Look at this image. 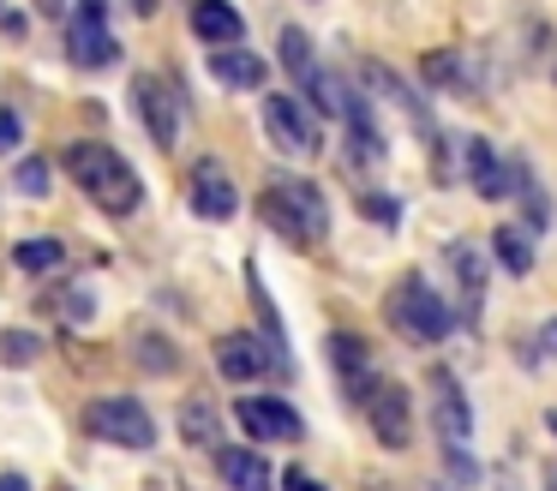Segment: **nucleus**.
<instances>
[{
    "instance_id": "obj_1",
    "label": "nucleus",
    "mask_w": 557,
    "mask_h": 491,
    "mask_svg": "<svg viewBox=\"0 0 557 491\" xmlns=\"http://www.w3.org/2000/svg\"><path fill=\"white\" fill-rule=\"evenodd\" d=\"M66 174H73L78 192L109 216H133L138 204H145V180L133 174V162H126L121 150H109V144H97V138L66 150Z\"/></svg>"
},
{
    "instance_id": "obj_2",
    "label": "nucleus",
    "mask_w": 557,
    "mask_h": 491,
    "mask_svg": "<svg viewBox=\"0 0 557 491\" xmlns=\"http://www.w3.org/2000/svg\"><path fill=\"white\" fill-rule=\"evenodd\" d=\"M258 216H264V228H276L282 240H294V246H312V240L330 234L324 192H318L312 180H300V174H276V180H270L264 198H258Z\"/></svg>"
},
{
    "instance_id": "obj_3",
    "label": "nucleus",
    "mask_w": 557,
    "mask_h": 491,
    "mask_svg": "<svg viewBox=\"0 0 557 491\" xmlns=\"http://www.w3.org/2000/svg\"><path fill=\"white\" fill-rule=\"evenodd\" d=\"M384 311H389V323H396L401 342H420V347L444 342V335L456 330V311L432 294V282H425V275H401V282L389 287Z\"/></svg>"
},
{
    "instance_id": "obj_4",
    "label": "nucleus",
    "mask_w": 557,
    "mask_h": 491,
    "mask_svg": "<svg viewBox=\"0 0 557 491\" xmlns=\"http://www.w3.org/2000/svg\"><path fill=\"white\" fill-rule=\"evenodd\" d=\"M85 431L102 443H114V450H150V443H157V419H150L145 402H133V395H97V402L85 407Z\"/></svg>"
},
{
    "instance_id": "obj_5",
    "label": "nucleus",
    "mask_w": 557,
    "mask_h": 491,
    "mask_svg": "<svg viewBox=\"0 0 557 491\" xmlns=\"http://www.w3.org/2000/svg\"><path fill=\"white\" fill-rule=\"evenodd\" d=\"M360 402H366V419H372V438L384 443V450H408V438H413V395H408V383L372 378Z\"/></svg>"
},
{
    "instance_id": "obj_6",
    "label": "nucleus",
    "mask_w": 557,
    "mask_h": 491,
    "mask_svg": "<svg viewBox=\"0 0 557 491\" xmlns=\"http://www.w3.org/2000/svg\"><path fill=\"white\" fill-rule=\"evenodd\" d=\"M66 60L85 72H109L121 60V42L109 36V19H102V0H78L73 24H66Z\"/></svg>"
},
{
    "instance_id": "obj_7",
    "label": "nucleus",
    "mask_w": 557,
    "mask_h": 491,
    "mask_svg": "<svg viewBox=\"0 0 557 491\" xmlns=\"http://www.w3.org/2000/svg\"><path fill=\"white\" fill-rule=\"evenodd\" d=\"M264 132L276 138V150H288V156H318L324 150V126H318L312 102H300V96H270L264 102Z\"/></svg>"
},
{
    "instance_id": "obj_8",
    "label": "nucleus",
    "mask_w": 557,
    "mask_h": 491,
    "mask_svg": "<svg viewBox=\"0 0 557 491\" xmlns=\"http://www.w3.org/2000/svg\"><path fill=\"white\" fill-rule=\"evenodd\" d=\"M133 96H138V114H145L150 144H157V150H174V144H181V96H174V84L157 78V72H138Z\"/></svg>"
},
{
    "instance_id": "obj_9",
    "label": "nucleus",
    "mask_w": 557,
    "mask_h": 491,
    "mask_svg": "<svg viewBox=\"0 0 557 491\" xmlns=\"http://www.w3.org/2000/svg\"><path fill=\"white\" fill-rule=\"evenodd\" d=\"M234 414H240V426L252 431L258 443H300L306 438L300 414H294L288 402H276V395H240Z\"/></svg>"
},
{
    "instance_id": "obj_10",
    "label": "nucleus",
    "mask_w": 557,
    "mask_h": 491,
    "mask_svg": "<svg viewBox=\"0 0 557 491\" xmlns=\"http://www.w3.org/2000/svg\"><path fill=\"white\" fill-rule=\"evenodd\" d=\"M193 210L205 216V222H228V216L240 210V192H234V180L222 174L216 156L193 162Z\"/></svg>"
},
{
    "instance_id": "obj_11",
    "label": "nucleus",
    "mask_w": 557,
    "mask_h": 491,
    "mask_svg": "<svg viewBox=\"0 0 557 491\" xmlns=\"http://www.w3.org/2000/svg\"><path fill=\"white\" fill-rule=\"evenodd\" d=\"M432 419H437V438L456 450V443H468L473 431V414H468V395H461V383L449 378L444 366L432 371Z\"/></svg>"
},
{
    "instance_id": "obj_12",
    "label": "nucleus",
    "mask_w": 557,
    "mask_h": 491,
    "mask_svg": "<svg viewBox=\"0 0 557 491\" xmlns=\"http://www.w3.org/2000/svg\"><path fill=\"white\" fill-rule=\"evenodd\" d=\"M216 371H222V378H234V383H252V378H264V371H270V347L258 342V335H246V330H228L216 342Z\"/></svg>"
},
{
    "instance_id": "obj_13",
    "label": "nucleus",
    "mask_w": 557,
    "mask_h": 491,
    "mask_svg": "<svg viewBox=\"0 0 557 491\" xmlns=\"http://www.w3.org/2000/svg\"><path fill=\"white\" fill-rule=\"evenodd\" d=\"M193 36H205L210 48H240L246 19L234 0H193Z\"/></svg>"
},
{
    "instance_id": "obj_14",
    "label": "nucleus",
    "mask_w": 557,
    "mask_h": 491,
    "mask_svg": "<svg viewBox=\"0 0 557 491\" xmlns=\"http://www.w3.org/2000/svg\"><path fill=\"white\" fill-rule=\"evenodd\" d=\"M330 366H336L342 390L366 395V383H372V347H366V335H354V330L330 335Z\"/></svg>"
},
{
    "instance_id": "obj_15",
    "label": "nucleus",
    "mask_w": 557,
    "mask_h": 491,
    "mask_svg": "<svg viewBox=\"0 0 557 491\" xmlns=\"http://www.w3.org/2000/svg\"><path fill=\"white\" fill-rule=\"evenodd\" d=\"M216 467H222V479H228L234 491H270L276 486V474H270V462L258 450H240V443H222L216 450Z\"/></svg>"
},
{
    "instance_id": "obj_16",
    "label": "nucleus",
    "mask_w": 557,
    "mask_h": 491,
    "mask_svg": "<svg viewBox=\"0 0 557 491\" xmlns=\"http://www.w3.org/2000/svg\"><path fill=\"white\" fill-rule=\"evenodd\" d=\"M210 78L228 84V90H258L270 78V60H258L252 48H216L210 54Z\"/></svg>"
},
{
    "instance_id": "obj_17",
    "label": "nucleus",
    "mask_w": 557,
    "mask_h": 491,
    "mask_svg": "<svg viewBox=\"0 0 557 491\" xmlns=\"http://www.w3.org/2000/svg\"><path fill=\"white\" fill-rule=\"evenodd\" d=\"M461 156H468V180H473V192H480V198H509V168L497 162V150L485 138H468L461 144Z\"/></svg>"
},
{
    "instance_id": "obj_18",
    "label": "nucleus",
    "mask_w": 557,
    "mask_h": 491,
    "mask_svg": "<svg viewBox=\"0 0 557 491\" xmlns=\"http://www.w3.org/2000/svg\"><path fill=\"white\" fill-rule=\"evenodd\" d=\"M449 263H456V282H461V318L480 323V306H485V258L461 240L456 251H449Z\"/></svg>"
},
{
    "instance_id": "obj_19",
    "label": "nucleus",
    "mask_w": 557,
    "mask_h": 491,
    "mask_svg": "<svg viewBox=\"0 0 557 491\" xmlns=\"http://www.w3.org/2000/svg\"><path fill=\"white\" fill-rule=\"evenodd\" d=\"M181 438L193 443V450H222V419H216V402H205V395H193V402L181 407Z\"/></svg>"
},
{
    "instance_id": "obj_20",
    "label": "nucleus",
    "mask_w": 557,
    "mask_h": 491,
    "mask_svg": "<svg viewBox=\"0 0 557 491\" xmlns=\"http://www.w3.org/2000/svg\"><path fill=\"white\" fill-rule=\"evenodd\" d=\"M306 96H312V114H360V102H354V90L336 78L330 66H312V78H306Z\"/></svg>"
},
{
    "instance_id": "obj_21",
    "label": "nucleus",
    "mask_w": 557,
    "mask_h": 491,
    "mask_svg": "<svg viewBox=\"0 0 557 491\" xmlns=\"http://www.w3.org/2000/svg\"><path fill=\"white\" fill-rule=\"evenodd\" d=\"M420 78L425 84H437V90H468V60L456 54V48H432V54L420 60Z\"/></svg>"
},
{
    "instance_id": "obj_22",
    "label": "nucleus",
    "mask_w": 557,
    "mask_h": 491,
    "mask_svg": "<svg viewBox=\"0 0 557 491\" xmlns=\"http://www.w3.org/2000/svg\"><path fill=\"white\" fill-rule=\"evenodd\" d=\"M13 263H18L25 275H54V270L66 263V246H61V240H49V234H42V240H18V246H13Z\"/></svg>"
},
{
    "instance_id": "obj_23",
    "label": "nucleus",
    "mask_w": 557,
    "mask_h": 491,
    "mask_svg": "<svg viewBox=\"0 0 557 491\" xmlns=\"http://www.w3.org/2000/svg\"><path fill=\"white\" fill-rule=\"evenodd\" d=\"M366 114H372V108H360V114H354V126H348V162L377 168V162H384V138H377V126Z\"/></svg>"
},
{
    "instance_id": "obj_24",
    "label": "nucleus",
    "mask_w": 557,
    "mask_h": 491,
    "mask_svg": "<svg viewBox=\"0 0 557 491\" xmlns=\"http://www.w3.org/2000/svg\"><path fill=\"white\" fill-rule=\"evenodd\" d=\"M492 251H497V263H504L509 275H528L533 270V246H528V234H521V228H497L492 234Z\"/></svg>"
},
{
    "instance_id": "obj_25",
    "label": "nucleus",
    "mask_w": 557,
    "mask_h": 491,
    "mask_svg": "<svg viewBox=\"0 0 557 491\" xmlns=\"http://www.w3.org/2000/svg\"><path fill=\"white\" fill-rule=\"evenodd\" d=\"M312 42H306V30H282V72H294V78H312Z\"/></svg>"
},
{
    "instance_id": "obj_26",
    "label": "nucleus",
    "mask_w": 557,
    "mask_h": 491,
    "mask_svg": "<svg viewBox=\"0 0 557 491\" xmlns=\"http://www.w3.org/2000/svg\"><path fill=\"white\" fill-rule=\"evenodd\" d=\"M37 354H42V342L30 330H0V359H7V366H30Z\"/></svg>"
},
{
    "instance_id": "obj_27",
    "label": "nucleus",
    "mask_w": 557,
    "mask_h": 491,
    "mask_svg": "<svg viewBox=\"0 0 557 491\" xmlns=\"http://www.w3.org/2000/svg\"><path fill=\"white\" fill-rule=\"evenodd\" d=\"M138 347H145V366L150 371H174V366H181V354H169L162 335H138Z\"/></svg>"
},
{
    "instance_id": "obj_28",
    "label": "nucleus",
    "mask_w": 557,
    "mask_h": 491,
    "mask_svg": "<svg viewBox=\"0 0 557 491\" xmlns=\"http://www.w3.org/2000/svg\"><path fill=\"white\" fill-rule=\"evenodd\" d=\"M18 192H37V198H42V192H49V168H42L37 162V156H30V162H18Z\"/></svg>"
},
{
    "instance_id": "obj_29",
    "label": "nucleus",
    "mask_w": 557,
    "mask_h": 491,
    "mask_svg": "<svg viewBox=\"0 0 557 491\" xmlns=\"http://www.w3.org/2000/svg\"><path fill=\"white\" fill-rule=\"evenodd\" d=\"M282 491H324V479H312L306 467H288V474H282Z\"/></svg>"
},
{
    "instance_id": "obj_30",
    "label": "nucleus",
    "mask_w": 557,
    "mask_h": 491,
    "mask_svg": "<svg viewBox=\"0 0 557 491\" xmlns=\"http://www.w3.org/2000/svg\"><path fill=\"white\" fill-rule=\"evenodd\" d=\"M18 138H25L18 114H0V156H7V150H18Z\"/></svg>"
},
{
    "instance_id": "obj_31",
    "label": "nucleus",
    "mask_w": 557,
    "mask_h": 491,
    "mask_svg": "<svg viewBox=\"0 0 557 491\" xmlns=\"http://www.w3.org/2000/svg\"><path fill=\"white\" fill-rule=\"evenodd\" d=\"M360 210H372V222H384V228H396V198H366Z\"/></svg>"
},
{
    "instance_id": "obj_32",
    "label": "nucleus",
    "mask_w": 557,
    "mask_h": 491,
    "mask_svg": "<svg viewBox=\"0 0 557 491\" xmlns=\"http://www.w3.org/2000/svg\"><path fill=\"white\" fill-rule=\"evenodd\" d=\"M449 474H456V479H480V467H473L461 450H449Z\"/></svg>"
},
{
    "instance_id": "obj_33",
    "label": "nucleus",
    "mask_w": 557,
    "mask_h": 491,
    "mask_svg": "<svg viewBox=\"0 0 557 491\" xmlns=\"http://www.w3.org/2000/svg\"><path fill=\"white\" fill-rule=\"evenodd\" d=\"M0 491H30L25 474H0Z\"/></svg>"
},
{
    "instance_id": "obj_34",
    "label": "nucleus",
    "mask_w": 557,
    "mask_h": 491,
    "mask_svg": "<svg viewBox=\"0 0 557 491\" xmlns=\"http://www.w3.org/2000/svg\"><path fill=\"white\" fill-rule=\"evenodd\" d=\"M540 347H545V354H557V318H552V323H545V330H540Z\"/></svg>"
},
{
    "instance_id": "obj_35",
    "label": "nucleus",
    "mask_w": 557,
    "mask_h": 491,
    "mask_svg": "<svg viewBox=\"0 0 557 491\" xmlns=\"http://www.w3.org/2000/svg\"><path fill=\"white\" fill-rule=\"evenodd\" d=\"M42 7H49V12H61V0H42Z\"/></svg>"
},
{
    "instance_id": "obj_36",
    "label": "nucleus",
    "mask_w": 557,
    "mask_h": 491,
    "mask_svg": "<svg viewBox=\"0 0 557 491\" xmlns=\"http://www.w3.org/2000/svg\"><path fill=\"white\" fill-rule=\"evenodd\" d=\"M552 431H557V414H552Z\"/></svg>"
}]
</instances>
